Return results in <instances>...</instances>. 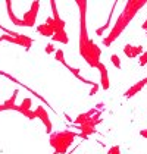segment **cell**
Listing matches in <instances>:
<instances>
[{
  "label": "cell",
  "mask_w": 147,
  "mask_h": 154,
  "mask_svg": "<svg viewBox=\"0 0 147 154\" xmlns=\"http://www.w3.org/2000/svg\"><path fill=\"white\" fill-rule=\"evenodd\" d=\"M75 5L80 9V40H78V48L81 57L87 62L90 68H97L100 63L102 48L88 37L87 31V2L86 0H77Z\"/></svg>",
  "instance_id": "1"
},
{
  "label": "cell",
  "mask_w": 147,
  "mask_h": 154,
  "mask_svg": "<svg viewBox=\"0 0 147 154\" xmlns=\"http://www.w3.org/2000/svg\"><path fill=\"white\" fill-rule=\"evenodd\" d=\"M146 5H147L146 0H130V2H127L125 6H124L122 12L119 13V16H118L115 25L112 26V29L109 31L108 37L103 38V44H105L106 47H109L115 40H118L119 35L125 31V28L130 25V22L134 19V16L140 12V9L144 8Z\"/></svg>",
  "instance_id": "2"
},
{
  "label": "cell",
  "mask_w": 147,
  "mask_h": 154,
  "mask_svg": "<svg viewBox=\"0 0 147 154\" xmlns=\"http://www.w3.org/2000/svg\"><path fill=\"white\" fill-rule=\"evenodd\" d=\"M100 115H102V112L99 109H96V107H93L86 113H81L78 118L74 120V123L78 125L75 128L81 131L80 138H87V137H90V135H93L96 132V126L102 122Z\"/></svg>",
  "instance_id": "3"
},
{
  "label": "cell",
  "mask_w": 147,
  "mask_h": 154,
  "mask_svg": "<svg viewBox=\"0 0 147 154\" xmlns=\"http://www.w3.org/2000/svg\"><path fill=\"white\" fill-rule=\"evenodd\" d=\"M78 137L80 135L77 132L69 129L56 131V132H52L49 135V142L55 154H65L75 142V138H78Z\"/></svg>",
  "instance_id": "4"
},
{
  "label": "cell",
  "mask_w": 147,
  "mask_h": 154,
  "mask_svg": "<svg viewBox=\"0 0 147 154\" xmlns=\"http://www.w3.org/2000/svg\"><path fill=\"white\" fill-rule=\"evenodd\" d=\"M0 41H9V43H13V44L22 46V47L27 48V50H30L31 46H33V43H34V40H33L31 37L22 35V34H19L18 37H11V35L3 34V35L0 37Z\"/></svg>",
  "instance_id": "5"
},
{
  "label": "cell",
  "mask_w": 147,
  "mask_h": 154,
  "mask_svg": "<svg viewBox=\"0 0 147 154\" xmlns=\"http://www.w3.org/2000/svg\"><path fill=\"white\" fill-rule=\"evenodd\" d=\"M38 9H40V2H33L31 3V8L28 9V12H25L24 18H22V22L24 26H34L37 21V15H38Z\"/></svg>",
  "instance_id": "6"
},
{
  "label": "cell",
  "mask_w": 147,
  "mask_h": 154,
  "mask_svg": "<svg viewBox=\"0 0 147 154\" xmlns=\"http://www.w3.org/2000/svg\"><path fill=\"white\" fill-rule=\"evenodd\" d=\"M31 106H33V100H31L30 97H25L19 106L13 107V110L19 112L21 115H24L25 118H28L30 120H34V119H36V115H34V112L31 110Z\"/></svg>",
  "instance_id": "7"
},
{
  "label": "cell",
  "mask_w": 147,
  "mask_h": 154,
  "mask_svg": "<svg viewBox=\"0 0 147 154\" xmlns=\"http://www.w3.org/2000/svg\"><path fill=\"white\" fill-rule=\"evenodd\" d=\"M34 115H36V119H40L43 123H44V126H46V132L47 134H52V128H53V125H52V120H50V116L49 113H47V110L44 109L43 106H38L36 107V110H34Z\"/></svg>",
  "instance_id": "8"
},
{
  "label": "cell",
  "mask_w": 147,
  "mask_h": 154,
  "mask_svg": "<svg viewBox=\"0 0 147 154\" xmlns=\"http://www.w3.org/2000/svg\"><path fill=\"white\" fill-rule=\"evenodd\" d=\"M144 51L143 46H134V44H125L124 47V54L130 59H134V57H140L141 53Z\"/></svg>",
  "instance_id": "9"
},
{
  "label": "cell",
  "mask_w": 147,
  "mask_h": 154,
  "mask_svg": "<svg viewBox=\"0 0 147 154\" xmlns=\"http://www.w3.org/2000/svg\"><path fill=\"white\" fill-rule=\"evenodd\" d=\"M99 72H100V87L103 88V90H109L110 88V81H109V73H108V69H106V66L100 62L97 66Z\"/></svg>",
  "instance_id": "10"
},
{
  "label": "cell",
  "mask_w": 147,
  "mask_h": 154,
  "mask_svg": "<svg viewBox=\"0 0 147 154\" xmlns=\"http://www.w3.org/2000/svg\"><path fill=\"white\" fill-rule=\"evenodd\" d=\"M146 85H147V76L146 78H143V79H140V81H138L137 84H134L131 88H128V91H125V94H124L125 95V98H133V97H134L135 94H138Z\"/></svg>",
  "instance_id": "11"
},
{
  "label": "cell",
  "mask_w": 147,
  "mask_h": 154,
  "mask_svg": "<svg viewBox=\"0 0 147 154\" xmlns=\"http://www.w3.org/2000/svg\"><path fill=\"white\" fill-rule=\"evenodd\" d=\"M19 94V91L18 90H15L13 91V94L8 98V100H5L2 104H0V112H5V110H13V107L16 106V97Z\"/></svg>",
  "instance_id": "12"
},
{
  "label": "cell",
  "mask_w": 147,
  "mask_h": 154,
  "mask_svg": "<svg viewBox=\"0 0 147 154\" xmlns=\"http://www.w3.org/2000/svg\"><path fill=\"white\" fill-rule=\"evenodd\" d=\"M6 8H8V16H9V19L12 21V24L18 25V26H24V22H22V19H19L15 13H13V9H12V2L11 0H8L6 2Z\"/></svg>",
  "instance_id": "13"
},
{
  "label": "cell",
  "mask_w": 147,
  "mask_h": 154,
  "mask_svg": "<svg viewBox=\"0 0 147 154\" xmlns=\"http://www.w3.org/2000/svg\"><path fill=\"white\" fill-rule=\"evenodd\" d=\"M37 32H40L43 37H53V34H55V28L52 26V25L49 24H41L37 26Z\"/></svg>",
  "instance_id": "14"
},
{
  "label": "cell",
  "mask_w": 147,
  "mask_h": 154,
  "mask_svg": "<svg viewBox=\"0 0 147 154\" xmlns=\"http://www.w3.org/2000/svg\"><path fill=\"white\" fill-rule=\"evenodd\" d=\"M65 68L71 72V73H74V75L77 76V79H80L81 82L88 84V85H91V87H94V85H96V82H93V81H88V79H86V78H83V76H81V73H80V69H78V68H72V66H69V65H66Z\"/></svg>",
  "instance_id": "15"
},
{
  "label": "cell",
  "mask_w": 147,
  "mask_h": 154,
  "mask_svg": "<svg viewBox=\"0 0 147 154\" xmlns=\"http://www.w3.org/2000/svg\"><path fill=\"white\" fill-rule=\"evenodd\" d=\"M52 40H53V41H58V43H62V44H68V43H69V37H68L65 29L55 32L53 37H52Z\"/></svg>",
  "instance_id": "16"
},
{
  "label": "cell",
  "mask_w": 147,
  "mask_h": 154,
  "mask_svg": "<svg viewBox=\"0 0 147 154\" xmlns=\"http://www.w3.org/2000/svg\"><path fill=\"white\" fill-rule=\"evenodd\" d=\"M116 5H118V2H115V3H113V6H112V9H110L109 19H108V22H106V24L103 25L102 28H97V29H96V34H97V35H102V34H103V31H106V29L109 28V25H110V19H112V15H113V9L116 8Z\"/></svg>",
  "instance_id": "17"
},
{
  "label": "cell",
  "mask_w": 147,
  "mask_h": 154,
  "mask_svg": "<svg viewBox=\"0 0 147 154\" xmlns=\"http://www.w3.org/2000/svg\"><path fill=\"white\" fill-rule=\"evenodd\" d=\"M55 59L58 60L59 63H62L63 66H66L68 63H66V59H65V53H63V50L62 48H58L56 51H55Z\"/></svg>",
  "instance_id": "18"
},
{
  "label": "cell",
  "mask_w": 147,
  "mask_h": 154,
  "mask_svg": "<svg viewBox=\"0 0 147 154\" xmlns=\"http://www.w3.org/2000/svg\"><path fill=\"white\" fill-rule=\"evenodd\" d=\"M110 62L113 63V66H115L116 69H121V59H119L118 54H112V56H110Z\"/></svg>",
  "instance_id": "19"
},
{
  "label": "cell",
  "mask_w": 147,
  "mask_h": 154,
  "mask_svg": "<svg viewBox=\"0 0 147 154\" xmlns=\"http://www.w3.org/2000/svg\"><path fill=\"white\" fill-rule=\"evenodd\" d=\"M138 63H140V66H146L147 65V51L141 53V56L138 57Z\"/></svg>",
  "instance_id": "20"
},
{
  "label": "cell",
  "mask_w": 147,
  "mask_h": 154,
  "mask_svg": "<svg viewBox=\"0 0 147 154\" xmlns=\"http://www.w3.org/2000/svg\"><path fill=\"white\" fill-rule=\"evenodd\" d=\"M108 154H121V147L119 145H112L108 150Z\"/></svg>",
  "instance_id": "21"
},
{
  "label": "cell",
  "mask_w": 147,
  "mask_h": 154,
  "mask_svg": "<svg viewBox=\"0 0 147 154\" xmlns=\"http://www.w3.org/2000/svg\"><path fill=\"white\" fill-rule=\"evenodd\" d=\"M44 51H46V54H52V53H55V51H56V48H55V46H53L52 43H49V44H46Z\"/></svg>",
  "instance_id": "22"
},
{
  "label": "cell",
  "mask_w": 147,
  "mask_h": 154,
  "mask_svg": "<svg viewBox=\"0 0 147 154\" xmlns=\"http://www.w3.org/2000/svg\"><path fill=\"white\" fill-rule=\"evenodd\" d=\"M97 91H99V84H96V85H94V87L91 88V91H90V95H94L96 93H97Z\"/></svg>",
  "instance_id": "23"
},
{
  "label": "cell",
  "mask_w": 147,
  "mask_h": 154,
  "mask_svg": "<svg viewBox=\"0 0 147 154\" xmlns=\"http://www.w3.org/2000/svg\"><path fill=\"white\" fill-rule=\"evenodd\" d=\"M140 135H141L143 138H146V140H147V129H143V131H140Z\"/></svg>",
  "instance_id": "24"
},
{
  "label": "cell",
  "mask_w": 147,
  "mask_h": 154,
  "mask_svg": "<svg viewBox=\"0 0 147 154\" xmlns=\"http://www.w3.org/2000/svg\"><path fill=\"white\" fill-rule=\"evenodd\" d=\"M143 29L146 31V37H147V19L144 21V22H143Z\"/></svg>",
  "instance_id": "25"
}]
</instances>
